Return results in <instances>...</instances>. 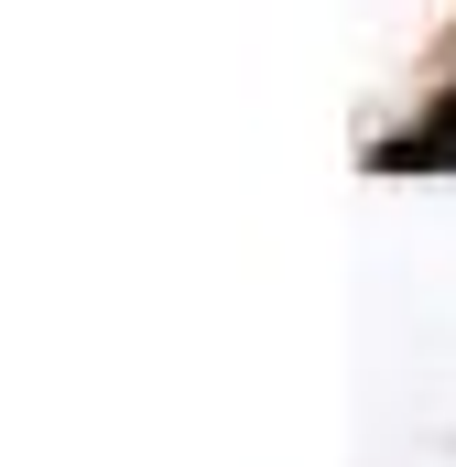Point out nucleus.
<instances>
[{
	"label": "nucleus",
	"mask_w": 456,
	"mask_h": 467,
	"mask_svg": "<svg viewBox=\"0 0 456 467\" xmlns=\"http://www.w3.org/2000/svg\"><path fill=\"white\" fill-rule=\"evenodd\" d=\"M380 163H391V174H413V163L435 174V163H456V88H446V99H435L424 119H413L402 141H380Z\"/></svg>",
	"instance_id": "obj_1"
}]
</instances>
